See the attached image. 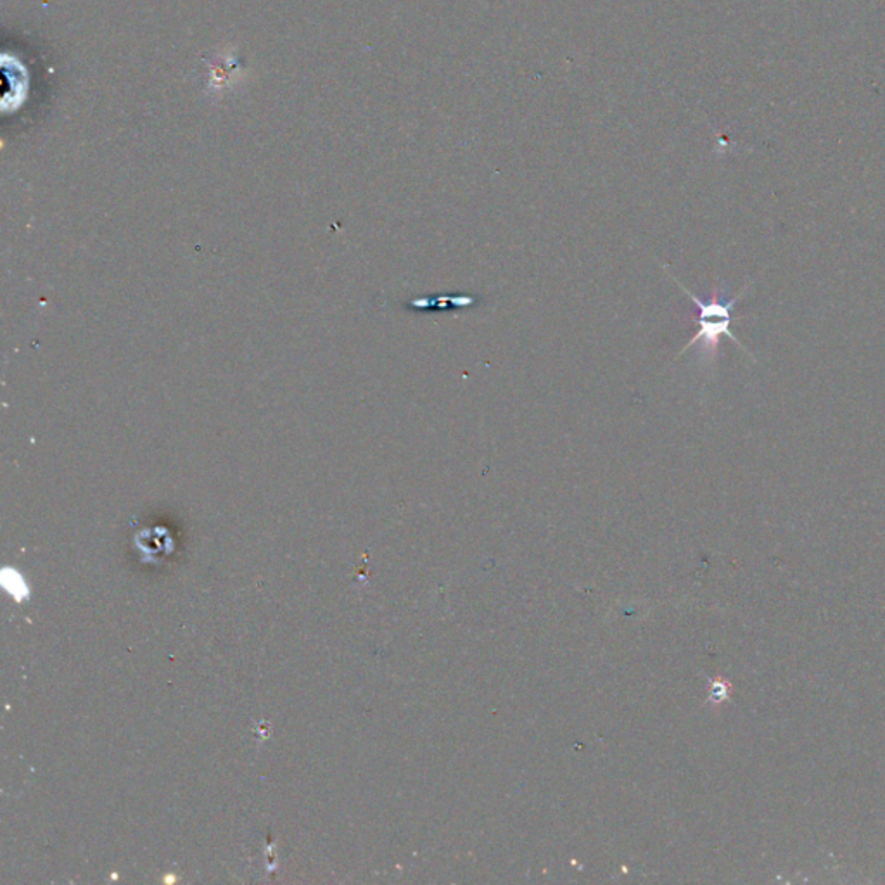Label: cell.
Listing matches in <instances>:
<instances>
[{"mask_svg": "<svg viewBox=\"0 0 885 885\" xmlns=\"http://www.w3.org/2000/svg\"><path fill=\"white\" fill-rule=\"evenodd\" d=\"M678 285L689 294L690 299L695 303V307H697L698 310V331L695 332V336L687 343L683 351L689 349L690 346L701 343L704 354L709 355V358H715L716 351H718L719 341H721L723 336L733 341L735 345L742 346L741 341L736 339V337L733 336V332L730 331V328H732V310L741 296H736V298L730 299V302H723V299L719 298L718 293H715L709 302H703V299H698L695 294L685 290L680 282H678ZM742 348H744V346H742ZM683 351H681V354H683Z\"/></svg>", "mask_w": 885, "mask_h": 885, "instance_id": "6da1fadb", "label": "cell"}]
</instances>
